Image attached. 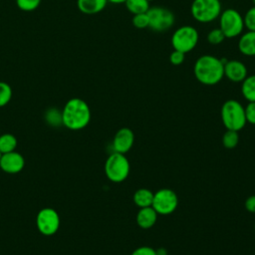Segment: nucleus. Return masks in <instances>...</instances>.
Segmentation results:
<instances>
[{
  "instance_id": "nucleus-13",
  "label": "nucleus",
  "mask_w": 255,
  "mask_h": 255,
  "mask_svg": "<svg viewBox=\"0 0 255 255\" xmlns=\"http://www.w3.org/2000/svg\"><path fill=\"white\" fill-rule=\"evenodd\" d=\"M248 76L246 65L239 60H227L224 64V77L232 83H242Z\"/></svg>"
},
{
  "instance_id": "nucleus-27",
  "label": "nucleus",
  "mask_w": 255,
  "mask_h": 255,
  "mask_svg": "<svg viewBox=\"0 0 255 255\" xmlns=\"http://www.w3.org/2000/svg\"><path fill=\"white\" fill-rule=\"evenodd\" d=\"M132 25L137 29L148 28V16L147 13H139L132 16Z\"/></svg>"
},
{
  "instance_id": "nucleus-31",
  "label": "nucleus",
  "mask_w": 255,
  "mask_h": 255,
  "mask_svg": "<svg viewBox=\"0 0 255 255\" xmlns=\"http://www.w3.org/2000/svg\"><path fill=\"white\" fill-rule=\"evenodd\" d=\"M245 208L250 213H255V194L250 195L245 200Z\"/></svg>"
},
{
  "instance_id": "nucleus-6",
  "label": "nucleus",
  "mask_w": 255,
  "mask_h": 255,
  "mask_svg": "<svg viewBox=\"0 0 255 255\" xmlns=\"http://www.w3.org/2000/svg\"><path fill=\"white\" fill-rule=\"evenodd\" d=\"M198 41L199 34L197 29L190 25H182L172 33L170 42L173 50L186 54L197 46Z\"/></svg>"
},
{
  "instance_id": "nucleus-10",
  "label": "nucleus",
  "mask_w": 255,
  "mask_h": 255,
  "mask_svg": "<svg viewBox=\"0 0 255 255\" xmlns=\"http://www.w3.org/2000/svg\"><path fill=\"white\" fill-rule=\"evenodd\" d=\"M178 205V197L176 193L169 188L158 189L153 193L151 207L160 215L171 214Z\"/></svg>"
},
{
  "instance_id": "nucleus-24",
  "label": "nucleus",
  "mask_w": 255,
  "mask_h": 255,
  "mask_svg": "<svg viewBox=\"0 0 255 255\" xmlns=\"http://www.w3.org/2000/svg\"><path fill=\"white\" fill-rule=\"evenodd\" d=\"M41 2L42 0H16V5L24 12H31L36 10L40 6Z\"/></svg>"
},
{
  "instance_id": "nucleus-11",
  "label": "nucleus",
  "mask_w": 255,
  "mask_h": 255,
  "mask_svg": "<svg viewBox=\"0 0 255 255\" xmlns=\"http://www.w3.org/2000/svg\"><path fill=\"white\" fill-rule=\"evenodd\" d=\"M25 166L24 156L14 150L11 152L3 153L0 157V168L8 174H16L20 172Z\"/></svg>"
},
{
  "instance_id": "nucleus-21",
  "label": "nucleus",
  "mask_w": 255,
  "mask_h": 255,
  "mask_svg": "<svg viewBox=\"0 0 255 255\" xmlns=\"http://www.w3.org/2000/svg\"><path fill=\"white\" fill-rule=\"evenodd\" d=\"M45 121L49 126L52 127H60L63 126L62 122V111L51 108L45 113Z\"/></svg>"
},
{
  "instance_id": "nucleus-17",
  "label": "nucleus",
  "mask_w": 255,
  "mask_h": 255,
  "mask_svg": "<svg viewBox=\"0 0 255 255\" xmlns=\"http://www.w3.org/2000/svg\"><path fill=\"white\" fill-rule=\"evenodd\" d=\"M132 199L137 207H148L152 204L153 192L147 188H139L133 193Z\"/></svg>"
},
{
  "instance_id": "nucleus-12",
  "label": "nucleus",
  "mask_w": 255,
  "mask_h": 255,
  "mask_svg": "<svg viewBox=\"0 0 255 255\" xmlns=\"http://www.w3.org/2000/svg\"><path fill=\"white\" fill-rule=\"evenodd\" d=\"M134 142L133 131L129 128H120L113 139V148L114 151L126 154L129 151Z\"/></svg>"
},
{
  "instance_id": "nucleus-23",
  "label": "nucleus",
  "mask_w": 255,
  "mask_h": 255,
  "mask_svg": "<svg viewBox=\"0 0 255 255\" xmlns=\"http://www.w3.org/2000/svg\"><path fill=\"white\" fill-rule=\"evenodd\" d=\"M12 88L11 86L3 81H0V108L5 107L9 104L12 99Z\"/></svg>"
},
{
  "instance_id": "nucleus-36",
  "label": "nucleus",
  "mask_w": 255,
  "mask_h": 255,
  "mask_svg": "<svg viewBox=\"0 0 255 255\" xmlns=\"http://www.w3.org/2000/svg\"><path fill=\"white\" fill-rule=\"evenodd\" d=\"M254 230H255V224H254Z\"/></svg>"
},
{
  "instance_id": "nucleus-28",
  "label": "nucleus",
  "mask_w": 255,
  "mask_h": 255,
  "mask_svg": "<svg viewBox=\"0 0 255 255\" xmlns=\"http://www.w3.org/2000/svg\"><path fill=\"white\" fill-rule=\"evenodd\" d=\"M246 123L255 126V102H248L247 106L244 107Z\"/></svg>"
},
{
  "instance_id": "nucleus-7",
  "label": "nucleus",
  "mask_w": 255,
  "mask_h": 255,
  "mask_svg": "<svg viewBox=\"0 0 255 255\" xmlns=\"http://www.w3.org/2000/svg\"><path fill=\"white\" fill-rule=\"evenodd\" d=\"M219 20V29L223 32L225 38L231 39L240 36L244 31L243 16L234 8L222 10Z\"/></svg>"
},
{
  "instance_id": "nucleus-26",
  "label": "nucleus",
  "mask_w": 255,
  "mask_h": 255,
  "mask_svg": "<svg viewBox=\"0 0 255 255\" xmlns=\"http://www.w3.org/2000/svg\"><path fill=\"white\" fill-rule=\"evenodd\" d=\"M244 27L248 31H255V6L250 7L243 16Z\"/></svg>"
},
{
  "instance_id": "nucleus-37",
  "label": "nucleus",
  "mask_w": 255,
  "mask_h": 255,
  "mask_svg": "<svg viewBox=\"0 0 255 255\" xmlns=\"http://www.w3.org/2000/svg\"><path fill=\"white\" fill-rule=\"evenodd\" d=\"M0 157H1V152H0Z\"/></svg>"
},
{
  "instance_id": "nucleus-20",
  "label": "nucleus",
  "mask_w": 255,
  "mask_h": 255,
  "mask_svg": "<svg viewBox=\"0 0 255 255\" xmlns=\"http://www.w3.org/2000/svg\"><path fill=\"white\" fill-rule=\"evenodd\" d=\"M125 5L132 15L146 13L150 8L149 2L147 0H127Z\"/></svg>"
},
{
  "instance_id": "nucleus-5",
  "label": "nucleus",
  "mask_w": 255,
  "mask_h": 255,
  "mask_svg": "<svg viewBox=\"0 0 255 255\" xmlns=\"http://www.w3.org/2000/svg\"><path fill=\"white\" fill-rule=\"evenodd\" d=\"M129 161L124 153L114 151L105 162V173L112 182L120 183L127 179L129 174Z\"/></svg>"
},
{
  "instance_id": "nucleus-8",
  "label": "nucleus",
  "mask_w": 255,
  "mask_h": 255,
  "mask_svg": "<svg viewBox=\"0 0 255 255\" xmlns=\"http://www.w3.org/2000/svg\"><path fill=\"white\" fill-rule=\"evenodd\" d=\"M146 13L148 16V28L154 32H165L174 25V14L168 8L153 6Z\"/></svg>"
},
{
  "instance_id": "nucleus-14",
  "label": "nucleus",
  "mask_w": 255,
  "mask_h": 255,
  "mask_svg": "<svg viewBox=\"0 0 255 255\" xmlns=\"http://www.w3.org/2000/svg\"><path fill=\"white\" fill-rule=\"evenodd\" d=\"M238 50L246 57H255V31L243 32L238 40Z\"/></svg>"
},
{
  "instance_id": "nucleus-34",
  "label": "nucleus",
  "mask_w": 255,
  "mask_h": 255,
  "mask_svg": "<svg viewBox=\"0 0 255 255\" xmlns=\"http://www.w3.org/2000/svg\"><path fill=\"white\" fill-rule=\"evenodd\" d=\"M252 2H253V6H255V0H252Z\"/></svg>"
},
{
  "instance_id": "nucleus-3",
  "label": "nucleus",
  "mask_w": 255,
  "mask_h": 255,
  "mask_svg": "<svg viewBox=\"0 0 255 255\" xmlns=\"http://www.w3.org/2000/svg\"><path fill=\"white\" fill-rule=\"evenodd\" d=\"M221 120L226 129L239 131L246 125L245 111L242 104L236 100H227L220 111Z\"/></svg>"
},
{
  "instance_id": "nucleus-2",
  "label": "nucleus",
  "mask_w": 255,
  "mask_h": 255,
  "mask_svg": "<svg viewBox=\"0 0 255 255\" xmlns=\"http://www.w3.org/2000/svg\"><path fill=\"white\" fill-rule=\"evenodd\" d=\"M91 117L89 105L80 98L68 100L62 110L63 126L71 130H80L86 128L91 121Z\"/></svg>"
},
{
  "instance_id": "nucleus-29",
  "label": "nucleus",
  "mask_w": 255,
  "mask_h": 255,
  "mask_svg": "<svg viewBox=\"0 0 255 255\" xmlns=\"http://www.w3.org/2000/svg\"><path fill=\"white\" fill-rule=\"evenodd\" d=\"M185 60V54L177 51V50H173L170 55H169V62L173 65V66H179L181 65Z\"/></svg>"
},
{
  "instance_id": "nucleus-35",
  "label": "nucleus",
  "mask_w": 255,
  "mask_h": 255,
  "mask_svg": "<svg viewBox=\"0 0 255 255\" xmlns=\"http://www.w3.org/2000/svg\"><path fill=\"white\" fill-rule=\"evenodd\" d=\"M147 1H148V2H151V1H152V0H147Z\"/></svg>"
},
{
  "instance_id": "nucleus-9",
  "label": "nucleus",
  "mask_w": 255,
  "mask_h": 255,
  "mask_svg": "<svg viewBox=\"0 0 255 255\" xmlns=\"http://www.w3.org/2000/svg\"><path fill=\"white\" fill-rule=\"evenodd\" d=\"M60 215L51 207H45L38 211L36 216V227L38 231L45 235L51 236L57 233L60 228Z\"/></svg>"
},
{
  "instance_id": "nucleus-4",
  "label": "nucleus",
  "mask_w": 255,
  "mask_h": 255,
  "mask_svg": "<svg viewBox=\"0 0 255 255\" xmlns=\"http://www.w3.org/2000/svg\"><path fill=\"white\" fill-rule=\"evenodd\" d=\"M222 12L220 0H193L190 6L192 18L202 24H207L218 19Z\"/></svg>"
},
{
  "instance_id": "nucleus-22",
  "label": "nucleus",
  "mask_w": 255,
  "mask_h": 255,
  "mask_svg": "<svg viewBox=\"0 0 255 255\" xmlns=\"http://www.w3.org/2000/svg\"><path fill=\"white\" fill-rule=\"evenodd\" d=\"M239 142L238 131L232 129H226L222 136V144L227 149H232L237 146Z\"/></svg>"
},
{
  "instance_id": "nucleus-33",
  "label": "nucleus",
  "mask_w": 255,
  "mask_h": 255,
  "mask_svg": "<svg viewBox=\"0 0 255 255\" xmlns=\"http://www.w3.org/2000/svg\"><path fill=\"white\" fill-rule=\"evenodd\" d=\"M127 0H108V2L112 3V4H125Z\"/></svg>"
},
{
  "instance_id": "nucleus-30",
  "label": "nucleus",
  "mask_w": 255,
  "mask_h": 255,
  "mask_svg": "<svg viewBox=\"0 0 255 255\" xmlns=\"http://www.w3.org/2000/svg\"><path fill=\"white\" fill-rule=\"evenodd\" d=\"M131 255H156V250L149 246H140L134 249Z\"/></svg>"
},
{
  "instance_id": "nucleus-18",
  "label": "nucleus",
  "mask_w": 255,
  "mask_h": 255,
  "mask_svg": "<svg viewBox=\"0 0 255 255\" xmlns=\"http://www.w3.org/2000/svg\"><path fill=\"white\" fill-rule=\"evenodd\" d=\"M241 94L247 102H255V74L247 76L241 83Z\"/></svg>"
},
{
  "instance_id": "nucleus-32",
  "label": "nucleus",
  "mask_w": 255,
  "mask_h": 255,
  "mask_svg": "<svg viewBox=\"0 0 255 255\" xmlns=\"http://www.w3.org/2000/svg\"><path fill=\"white\" fill-rule=\"evenodd\" d=\"M156 255H167V252L164 248H159L156 250Z\"/></svg>"
},
{
  "instance_id": "nucleus-38",
  "label": "nucleus",
  "mask_w": 255,
  "mask_h": 255,
  "mask_svg": "<svg viewBox=\"0 0 255 255\" xmlns=\"http://www.w3.org/2000/svg\"><path fill=\"white\" fill-rule=\"evenodd\" d=\"M254 68H255V66H254Z\"/></svg>"
},
{
  "instance_id": "nucleus-16",
  "label": "nucleus",
  "mask_w": 255,
  "mask_h": 255,
  "mask_svg": "<svg viewBox=\"0 0 255 255\" xmlns=\"http://www.w3.org/2000/svg\"><path fill=\"white\" fill-rule=\"evenodd\" d=\"M108 4V0H77L78 9L87 15H93L103 11Z\"/></svg>"
},
{
  "instance_id": "nucleus-25",
  "label": "nucleus",
  "mask_w": 255,
  "mask_h": 255,
  "mask_svg": "<svg viewBox=\"0 0 255 255\" xmlns=\"http://www.w3.org/2000/svg\"><path fill=\"white\" fill-rule=\"evenodd\" d=\"M206 39H207V42L211 45H219L226 38H225L223 32L219 28H214L208 32Z\"/></svg>"
},
{
  "instance_id": "nucleus-15",
  "label": "nucleus",
  "mask_w": 255,
  "mask_h": 255,
  "mask_svg": "<svg viewBox=\"0 0 255 255\" xmlns=\"http://www.w3.org/2000/svg\"><path fill=\"white\" fill-rule=\"evenodd\" d=\"M157 215L158 214L151 206L142 207L136 213V216H135L136 224L142 229L151 228L157 220Z\"/></svg>"
},
{
  "instance_id": "nucleus-19",
  "label": "nucleus",
  "mask_w": 255,
  "mask_h": 255,
  "mask_svg": "<svg viewBox=\"0 0 255 255\" xmlns=\"http://www.w3.org/2000/svg\"><path fill=\"white\" fill-rule=\"evenodd\" d=\"M18 144L17 137L13 133L5 132L0 135V152L1 154L16 150Z\"/></svg>"
},
{
  "instance_id": "nucleus-1",
  "label": "nucleus",
  "mask_w": 255,
  "mask_h": 255,
  "mask_svg": "<svg viewBox=\"0 0 255 255\" xmlns=\"http://www.w3.org/2000/svg\"><path fill=\"white\" fill-rule=\"evenodd\" d=\"M193 74L202 85L214 86L224 77V64L221 58L213 55H202L194 63Z\"/></svg>"
}]
</instances>
